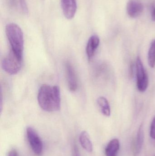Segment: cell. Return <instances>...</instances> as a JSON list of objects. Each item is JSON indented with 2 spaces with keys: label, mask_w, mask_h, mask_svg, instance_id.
I'll return each instance as SVG.
<instances>
[{
  "label": "cell",
  "mask_w": 155,
  "mask_h": 156,
  "mask_svg": "<svg viewBox=\"0 0 155 156\" xmlns=\"http://www.w3.org/2000/svg\"><path fill=\"white\" fill-rule=\"evenodd\" d=\"M37 99L40 107L45 112H56L60 110L61 94L58 86L42 85L39 89Z\"/></svg>",
  "instance_id": "cell-1"
},
{
  "label": "cell",
  "mask_w": 155,
  "mask_h": 156,
  "mask_svg": "<svg viewBox=\"0 0 155 156\" xmlns=\"http://www.w3.org/2000/svg\"><path fill=\"white\" fill-rule=\"evenodd\" d=\"M5 33L12 50L20 57H23L24 37L22 31L19 26L13 23H9L5 27Z\"/></svg>",
  "instance_id": "cell-2"
},
{
  "label": "cell",
  "mask_w": 155,
  "mask_h": 156,
  "mask_svg": "<svg viewBox=\"0 0 155 156\" xmlns=\"http://www.w3.org/2000/svg\"><path fill=\"white\" fill-rule=\"evenodd\" d=\"M22 58L17 55L11 49L6 57L2 62V68L5 71L10 74L15 75L21 70Z\"/></svg>",
  "instance_id": "cell-3"
},
{
  "label": "cell",
  "mask_w": 155,
  "mask_h": 156,
  "mask_svg": "<svg viewBox=\"0 0 155 156\" xmlns=\"http://www.w3.org/2000/svg\"><path fill=\"white\" fill-rule=\"evenodd\" d=\"M136 76L137 89L141 92H144L148 87L149 80L148 75L139 57L136 58Z\"/></svg>",
  "instance_id": "cell-4"
},
{
  "label": "cell",
  "mask_w": 155,
  "mask_h": 156,
  "mask_svg": "<svg viewBox=\"0 0 155 156\" xmlns=\"http://www.w3.org/2000/svg\"><path fill=\"white\" fill-rule=\"evenodd\" d=\"M26 134L33 152L37 155H41L42 153L43 144L40 136L35 130L31 127L26 128Z\"/></svg>",
  "instance_id": "cell-5"
},
{
  "label": "cell",
  "mask_w": 155,
  "mask_h": 156,
  "mask_svg": "<svg viewBox=\"0 0 155 156\" xmlns=\"http://www.w3.org/2000/svg\"><path fill=\"white\" fill-rule=\"evenodd\" d=\"M66 70L68 88L71 91H75L78 87V82L74 69L69 62L66 64Z\"/></svg>",
  "instance_id": "cell-6"
},
{
  "label": "cell",
  "mask_w": 155,
  "mask_h": 156,
  "mask_svg": "<svg viewBox=\"0 0 155 156\" xmlns=\"http://www.w3.org/2000/svg\"><path fill=\"white\" fill-rule=\"evenodd\" d=\"M143 11V5L138 0H129L126 5V12L132 18L139 16Z\"/></svg>",
  "instance_id": "cell-7"
},
{
  "label": "cell",
  "mask_w": 155,
  "mask_h": 156,
  "mask_svg": "<svg viewBox=\"0 0 155 156\" xmlns=\"http://www.w3.org/2000/svg\"><path fill=\"white\" fill-rule=\"evenodd\" d=\"M62 9L65 16L68 19L73 18L76 12V0H61Z\"/></svg>",
  "instance_id": "cell-8"
},
{
  "label": "cell",
  "mask_w": 155,
  "mask_h": 156,
  "mask_svg": "<svg viewBox=\"0 0 155 156\" xmlns=\"http://www.w3.org/2000/svg\"><path fill=\"white\" fill-rule=\"evenodd\" d=\"M100 44V39L98 36H92L90 37L86 47V53L89 60L92 59L94 55Z\"/></svg>",
  "instance_id": "cell-9"
},
{
  "label": "cell",
  "mask_w": 155,
  "mask_h": 156,
  "mask_svg": "<svg viewBox=\"0 0 155 156\" xmlns=\"http://www.w3.org/2000/svg\"><path fill=\"white\" fill-rule=\"evenodd\" d=\"M144 140V134L143 125H141L138 129L137 136L135 141L133 145L134 156H137L141 152Z\"/></svg>",
  "instance_id": "cell-10"
},
{
  "label": "cell",
  "mask_w": 155,
  "mask_h": 156,
  "mask_svg": "<svg viewBox=\"0 0 155 156\" xmlns=\"http://www.w3.org/2000/svg\"><path fill=\"white\" fill-rule=\"evenodd\" d=\"M79 141L82 147L89 153L93 151V145L89 134L86 131H83L79 136Z\"/></svg>",
  "instance_id": "cell-11"
},
{
  "label": "cell",
  "mask_w": 155,
  "mask_h": 156,
  "mask_svg": "<svg viewBox=\"0 0 155 156\" xmlns=\"http://www.w3.org/2000/svg\"><path fill=\"white\" fill-rule=\"evenodd\" d=\"M120 149V143L117 139L111 140L105 149L106 156H117L118 152Z\"/></svg>",
  "instance_id": "cell-12"
},
{
  "label": "cell",
  "mask_w": 155,
  "mask_h": 156,
  "mask_svg": "<svg viewBox=\"0 0 155 156\" xmlns=\"http://www.w3.org/2000/svg\"><path fill=\"white\" fill-rule=\"evenodd\" d=\"M97 104L100 108L101 112L105 116H109L111 115V108L110 105L106 98L101 96L97 100Z\"/></svg>",
  "instance_id": "cell-13"
},
{
  "label": "cell",
  "mask_w": 155,
  "mask_h": 156,
  "mask_svg": "<svg viewBox=\"0 0 155 156\" xmlns=\"http://www.w3.org/2000/svg\"><path fill=\"white\" fill-rule=\"evenodd\" d=\"M148 63L151 68L155 66V39L151 43L148 52Z\"/></svg>",
  "instance_id": "cell-14"
},
{
  "label": "cell",
  "mask_w": 155,
  "mask_h": 156,
  "mask_svg": "<svg viewBox=\"0 0 155 156\" xmlns=\"http://www.w3.org/2000/svg\"><path fill=\"white\" fill-rule=\"evenodd\" d=\"M150 135L151 138L155 140V116L154 117L150 127Z\"/></svg>",
  "instance_id": "cell-15"
},
{
  "label": "cell",
  "mask_w": 155,
  "mask_h": 156,
  "mask_svg": "<svg viewBox=\"0 0 155 156\" xmlns=\"http://www.w3.org/2000/svg\"><path fill=\"white\" fill-rule=\"evenodd\" d=\"M19 1H20V5L23 12L26 13L28 12V9H27V6L26 5L25 0H19Z\"/></svg>",
  "instance_id": "cell-16"
},
{
  "label": "cell",
  "mask_w": 155,
  "mask_h": 156,
  "mask_svg": "<svg viewBox=\"0 0 155 156\" xmlns=\"http://www.w3.org/2000/svg\"><path fill=\"white\" fill-rule=\"evenodd\" d=\"M72 156H81L79 149H78V147H77L76 145H75L73 147Z\"/></svg>",
  "instance_id": "cell-17"
},
{
  "label": "cell",
  "mask_w": 155,
  "mask_h": 156,
  "mask_svg": "<svg viewBox=\"0 0 155 156\" xmlns=\"http://www.w3.org/2000/svg\"><path fill=\"white\" fill-rule=\"evenodd\" d=\"M8 156H18V154H17V152L16 150L15 149H13V150H11L10 151L9 154H8Z\"/></svg>",
  "instance_id": "cell-18"
},
{
  "label": "cell",
  "mask_w": 155,
  "mask_h": 156,
  "mask_svg": "<svg viewBox=\"0 0 155 156\" xmlns=\"http://www.w3.org/2000/svg\"><path fill=\"white\" fill-rule=\"evenodd\" d=\"M152 18L153 21H155V7L153 11V14H152Z\"/></svg>",
  "instance_id": "cell-19"
}]
</instances>
